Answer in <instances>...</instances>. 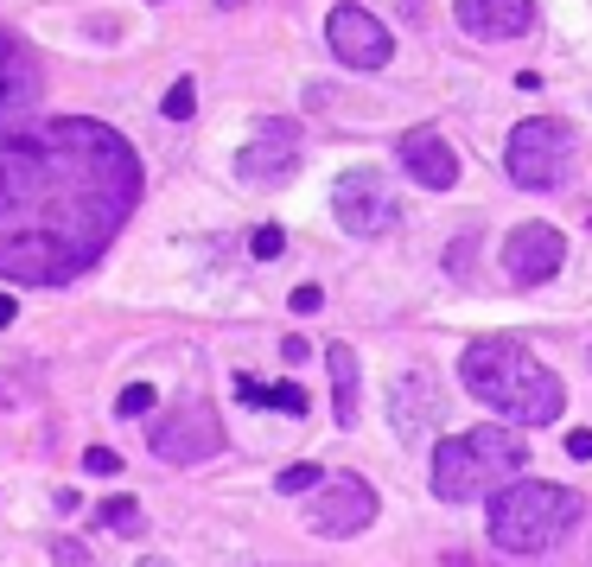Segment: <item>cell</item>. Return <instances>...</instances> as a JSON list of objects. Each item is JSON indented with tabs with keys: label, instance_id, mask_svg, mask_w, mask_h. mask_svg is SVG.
Here are the masks:
<instances>
[{
	"label": "cell",
	"instance_id": "cell-8",
	"mask_svg": "<svg viewBox=\"0 0 592 567\" xmlns=\"http://www.w3.org/2000/svg\"><path fill=\"white\" fill-rule=\"evenodd\" d=\"M332 211H338V223H344L351 236H382V230H395V217H402V198L389 192V179H382V173L357 166V173L338 179Z\"/></svg>",
	"mask_w": 592,
	"mask_h": 567
},
{
	"label": "cell",
	"instance_id": "cell-11",
	"mask_svg": "<svg viewBox=\"0 0 592 567\" xmlns=\"http://www.w3.org/2000/svg\"><path fill=\"white\" fill-rule=\"evenodd\" d=\"M293 166H300V128L293 122H261V134L236 153L242 185H281L293 179Z\"/></svg>",
	"mask_w": 592,
	"mask_h": 567
},
{
	"label": "cell",
	"instance_id": "cell-7",
	"mask_svg": "<svg viewBox=\"0 0 592 567\" xmlns=\"http://www.w3.org/2000/svg\"><path fill=\"white\" fill-rule=\"evenodd\" d=\"M147 446L166 466H204V459L223 453V421L204 402H185V408H172V415H160L147 427Z\"/></svg>",
	"mask_w": 592,
	"mask_h": 567
},
{
	"label": "cell",
	"instance_id": "cell-22",
	"mask_svg": "<svg viewBox=\"0 0 592 567\" xmlns=\"http://www.w3.org/2000/svg\"><path fill=\"white\" fill-rule=\"evenodd\" d=\"M249 249H255V262H274V255H281V249H287V236H281V230H274V223H261V230L249 236Z\"/></svg>",
	"mask_w": 592,
	"mask_h": 567
},
{
	"label": "cell",
	"instance_id": "cell-9",
	"mask_svg": "<svg viewBox=\"0 0 592 567\" xmlns=\"http://www.w3.org/2000/svg\"><path fill=\"white\" fill-rule=\"evenodd\" d=\"M325 39H332L338 64H351V71H382V64L395 58L389 26H382L370 7H357V0H338V7H332V20H325Z\"/></svg>",
	"mask_w": 592,
	"mask_h": 567
},
{
	"label": "cell",
	"instance_id": "cell-6",
	"mask_svg": "<svg viewBox=\"0 0 592 567\" xmlns=\"http://www.w3.org/2000/svg\"><path fill=\"white\" fill-rule=\"evenodd\" d=\"M376 523V491L363 485L357 472H325L312 485V504H306V529L325 542H344V536H363Z\"/></svg>",
	"mask_w": 592,
	"mask_h": 567
},
{
	"label": "cell",
	"instance_id": "cell-5",
	"mask_svg": "<svg viewBox=\"0 0 592 567\" xmlns=\"http://www.w3.org/2000/svg\"><path fill=\"white\" fill-rule=\"evenodd\" d=\"M573 160H580V141H573V128L554 122V115L522 122L510 134V147H503V166H510V179L522 192H561L573 179Z\"/></svg>",
	"mask_w": 592,
	"mask_h": 567
},
{
	"label": "cell",
	"instance_id": "cell-14",
	"mask_svg": "<svg viewBox=\"0 0 592 567\" xmlns=\"http://www.w3.org/2000/svg\"><path fill=\"white\" fill-rule=\"evenodd\" d=\"M440 415H446L440 383H427V376H408V383H395V427H402V440H421Z\"/></svg>",
	"mask_w": 592,
	"mask_h": 567
},
{
	"label": "cell",
	"instance_id": "cell-28",
	"mask_svg": "<svg viewBox=\"0 0 592 567\" xmlns=\"http://www.w3.org/2000/svg\"><path fill=\"white\" fill-rule=\"evenodd\" d=\"M141 567H172V561H160V555H147V561H141Z\"/></svg>",
	"mask_w": 592,
	"mask_h": 567
},
{
	"label": "cell",
	"instance_id": "cell-25",
	"mask_svg": "<svg viewBox=\"0 0 592 567\" xmlns=\"http://www.w3.org/2000/svg\"><path fill=\"white\" fill-rule=\"evenodd\" d=\"M319 306H325L319 287H293V313H319Z\"/></svg>",
	"mask_w": 592,
	"mask_h": 567
},
{
	"label": "cell",
	"instance_id": "cell-21",
	"mask_svg": "<svg viewBox=\"0 0 592 567\" xmlns=\"http://www.w3.org/2000/svg\"><path fill=\"white\" fill-rule=\"evenodd\" d=\"M51 561H58V567H96L90 548H83L77 536H58V542H51Z\"/></svg>",
	"mask_w": 592,
	"mask_h": 567
},
{
	"label": "cell",
	"instance_id": "cell-26",
	"mask_svg": "<svg viewBox=\"0 0 592 567\" xmlns=\"http://www.w3.org/2000/svg\"><path fill=\"white\" fill-rule=\"evenodd\" d=\"M567 453H573V459H592V427H573V434H567Z\"/></svg>",
	"mask_w": 592,
	"mask_h": 567
},
{
	"label": "cell",
	"instance_id": "cell-1",
	"mask_svg": "<svg viewBox=\"0 0 592 567\" xmlns=\"http://www.w3.org/2000/svg\"><path fill=\"white\" fill-rule=\"evenodd\" d=\"M141 204V160L109 122L51 115L0 141V281L64 287Z\"/></svg>",
	"mask_w": 592,
	"mask_h": 567
},
{
	"label": "cell",
	"instance_id": "cell-13",
	"mask_svg": "<svg viewBox=\"0 0 592 567\" xmlns=\"http://www.w3.org/2000/svg\"><path fill=\"white\" fill-rule=\"evenodd\" d=\"M402 173L414 185H427V192H452L459 185V153L440 128H408L402 134Z\"/></svg>",
	"mask_w": 592,
	"mask_h": 567
},
{
	"label": "cell",
	"instance_id": "cell-17",
	"mask_svg": "<svg viewBox=\"0 0 592 567\" xmlns=\"http://www.w3.org/2000/svg\"><path fill=\"white\" fill-rule=\"evenodd\" d=\"M236 395L249 408H281V415H306V389H293V383H255V376H236Z\"/></svg>",
	"mask_w": 592,
	"mask_h": 567
},
{
	"label": "cell",
	"instance_id": "cell-24",
	"mask_svg": "<svg viewBox=\"0 0 592 567\" xmlns=\"http://www.w3.org/2000/svg\"><path fill=\"white\" fill-rule=\"evenodd\" d=\"M83 472H96V478H115V472H121V459L109 453V446H90V453H83Z\"/></svg>",
	"mask_w": 592,
	"mask_h": 567
},
{
	"label": "cell",
	"instance_id": "cell-2",
	"mask_svg": "<svg viewBox=\"0 0 592 567\" xmlns=\"http://www.w3.org/2000/svg\"><path fill=\"white\" fill-rule=\"evenodd\" d=\"M459 383L472 389L484 408H497L503 421H522V427H548V421H561V408H567L561 376H554L542 357H529L516 338H478V345H465Z\"/></svg>",
	"mask_w": 592,
	"mask_h": 567
},
{
	"label": "cell",
	"instance_id": "cell-19",
	"mask_svg": "<svg viewBox=\"0 0 592 567\" xmlns=\"http://www.w3.org/2000/svg\"><path fill=\"white\" fill-rule=\"evenodd\" d=\"M191 109H198V83H191V77H179V83L166 90L160 115H166V122H191Z\"/></svg>",
	"mask_w": 592,
	"mask_h": 567
},
{
	"label": "cell",
	"instance_id": "cell-20",
	"mask_svg": "<svg viewBox=\"0 0 592 567\" xmlns=\"http://www.w3.org/2000/svg\"><path fill=\"white\" fill-rule=\"evenodd\" d=\"M319 478H325V466H312V459H293V466H287L281 478H274V485H281L287 497H300V491H312V485H319Z\"/></svg>",
	"mask_w": 592,
	"mask_h": 567
},
{
	"label": "cell",
	"instance_id": "cell-10",
	"mask_svg": "<svg viewBox=\"0 0 592 567\" xmlns=\"http://www.w3.org/2000/svg\"><path fill=\"white\" fill-rule=\"evenodd\" d=\"M567 262V236L554 230V223H516L510 243H503V268H510L516 287H542L554 281Z\"/></svg>",
	"mask_w": 592,
	"mask_h": 567
},
{
	"label": "cell",
	"instance_id": "cell-18",
	"mask_svg": "<svg viewBox=\"0 0 592 567\" xmlns=\"http://www.w3.org/2000/svg\"><path fill=\"white\" fill-rule=\"evenodd\" d=\"M96 523H102V529H115V536H141V529H147V510L134 504V497H102Z\"/></svg>",
	"mask_w": 592,
	"mask_h": 567
},
{
	"label": "cell",
	"instance_id": "cell-29",
	"mask_svg": "<svg viewBox=\"0 0 592 567\" xmlns=\"http://www.w3.org/2000/svg\"><path fill=\"white\" fill-rule=\"evenodd\" d=\"M217 7H242V0H217Z\"/></svg>",
	"mask_w": 592,
	"mask_h": 567
},
{
	"label": "cell",
	"instance_id": "cell-27",
	"mask_svg": "<svg viewBox=\"0 0 592 567\" xmlns=\"http://www.w3.org/2000/svg\"><path fill=\"white\" fill-rule=\"evenodd\" d=\"M20 319V306H13V294H0V325H13Z\"/></svg>",
	"mask_w": 592,
	"mask_h": 567
},
{
	"label": "cell",
	"instance_id": "cell-16",
	"mask_svg": "<svg viewBox=\"0 0 592 567\" xmlns=\"http://www.w3.org/2000/svg\"><path fill=\"white\" fill-rule=\"evenodd\" d=\"M325 364H332V415H338V427H357V351L332 345Z\"/></svg>",
	"mask_w": 592,
	"mask_h": 567
},
{
	"label": "cell",
	"instance_id": "cell-3",
	"mask_svg": "<svg viewBox=\"0 0 592 567\" xmlns=\"http://www.w3.org/2000/svg\"><path fill=\"white\" fill-rule=\"evenodd\" d=\"M586 517V497L542 478H510L491 491V542L503 555H548L561 548Z\"/></svg>",
	"mask_w": 592,
	"mask_h": 567
},
{
	"label": "cell",
	"instance_id": "cell-12",
	"mask_svg": "<svg viewBox=\"0 0 592 567\" xmlns=\"http://www.w3.org/2000/svg\"><path fill=\"white\" fill-rule=\"evenodd\" d=\"M465 39H484V45H503V39H522L535 32V0H459L452 7Z\"/></svg>",
	"mask_w": 592,
	"mask_h": 567
},
{
	"label": "cell",
	"instance_id": "cell-15",
	"mask_svg": "<svg viewBox=\"0 0 592 567\" xmlns=\"http://www.w3.org/2000/svg\"><path fill=\"white\" fill-rule=\"evenodd\" d=\"M39 96V77H32V64H26V51L0 32V128L13 122V115L26 109V102Z\"/></svg>",
	"mask_w": 592,
	"mask_h": 567
},
{
	"label": "cell",
	"instance_id": "cell-23",
	"mask_svg": "<svg viewBox=\"0 0 592 567\" xmlns=\"http://www.w3.org/2000/svg\"><path fill=\"white\" fill-rule=\"evenodd\" d=\"M115 408H121V415H153V383H128Z\"/></svg>",
	"mask_w": 592,
	"mask_h": 567
},
{
	"label": "cell",
	"instance_id": "cell-4",
	"mask_svg": "<svg viewBox=\"0 0 592 567\" xmlns=\"http://www.w3.org/2000/svg\"><path fill=\"white\" fill-rule=\"evenodd\" d=\"M522 466H529L522 434L503 421H484L472 434H452V440L433 446V497L440 504H478L497 485H510Z\"/></svg>",
	"mask_w": 592,
	"mask_h": 567
}]
</instances>
